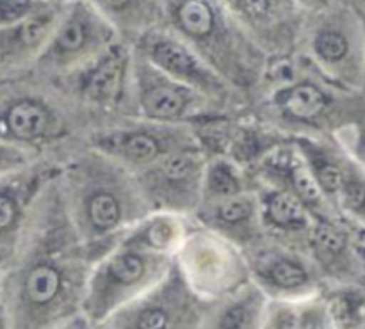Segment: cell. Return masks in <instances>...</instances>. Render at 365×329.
<instances>
[{"label": "cell", "instance_id": "24", "mask_svg": "<svg viewBox=\"0 0 365 329\" xmlns=\"http://www.w3.org/2000/svg\"><path fill=\"white\" fill-rule=\"evenodd\" d=\"M29 0H0V14L6 20L20 18L27 11Z\"/></svg>", "mask_w": 365, "mask_h": 329}, {"label": "cell", "instance_id": "17", "mask_svg": "<svg viewBox=\"0 0 365 329\" xmlns=\"http://www.w3.org/2000/svg\"><path fill=\"white\" fill-rule=\"evenodd\" d=\"M127 152L138 160H148L157 153V142L148 135H132L127 142Z\"/></svg>", "mask_w": 365, "mask_h": 329}, {"label": "cell", "instance_id": "7", "mask_svg": "<svg viewBox=\"0 0 365 329\" xmlns=\"http://www.w3.org/2000/svg\"><path fill=\"white\" fill-rule=\"evenodd\" d=\"M153 57L160 66L177 75H189L195 70V61L191 59V56L173 43H163L157 46L153 50Z\"/></svg>", "mask_w": 365, "mask_h": 329}, {"label": "cell", "instance_id": "11", "mask_svg": "<svg viewBox=\"0 0 365 329\" xmlns=\"http://www.w3.org/2000/svg\"><path fill=\"white\" fill-rule=\"evenodd\" d=\"M89 216L95 226L113 228L120 221V207L110 194H98L89 203Z\"/></svg>", "mask_w": 365, "mask_h": 329}, {"label": "cell", "instance_id": "26", "mask_svg": "<svg viewBox=\"0 0 365 329\" xmlns=\"http://www.w3.org/2000/svg\"><path fill=\"white\" fill-rule=\"evenodd\" d=\"M14 216H16L14 203L9 198H6V196H0V231L6 230L13 223Z\"/></svg>", "mask_w": 365, "mask_h": 329}, {"label": "cell", "instance_id": "5", "mask_svg": "<svg viewBox=\"0 0 365 329\" xmlns=\"http://www.w3.org/2000/svg\"><path fill=\"white\" fill-rule=\"evenodd\" d=\"M257 317H259V312H257L255 301L241 299L237 303H232L220 313L214 329H253L257 324Z\"/></svg>", "mask_w": 365, "mask_h": 329}, {"label": "cell", "instance_id": "9", "mask_svg": "<svg viewBox=\"0 0 365 329\" xmlns=\"http://www.w3.org/2000/svg\"><path fill=\"white\" fill-rule=\"evenodd\" d=\"M269 216L274 223L282 224V226H296V224H303L305 221L303 207L289 194H278L271 199Z\"/></svg>", "mask_w": 365, "mask_h": 329}, {"label": "cell", "instance_id": "2", "mask_svg": "<svg viewBox=\"0 0 365 329\" xmlns=\"http://www.w3.org/2000/svg\"><path fill=\"white\" fill-rule=\"evenodd\" d=\"M9 130L18 137H34L41 134L46 125V114L39 105L24 102L14 105L7 116Z\"/></svg>", "mask_w": 365, "mask_h": 329}, {"label": "cell", "instance_id": "8", "mask_svg": "<svg viewBox=\"0 0 365 329\" xmlns=\"http://www.w3.org/2000/svg\"><path fill=\"white\" fill-rule=\"evenodd\" d=\"M145 105L152 116L170 118L180 113L182 105H184V98L170 88H157L146 96Z\"/></svg>", "mask_w": 365, "mask_h": 329}, {"label": "cell", "instance_id": "6", "mask_svg": "<svg viewBox=\"0 0 365 329\" xmlns=\"http://www.w3.org/2000/svg\"><path fill=\"white\" fill-rule=\"evenodd\" d=\"M178 16L185 31L195 36H205L212 28V11L203 0H187L180 7Z\"/></svg>", "mask_w": 365, "mask_h": 329}, {"label": "cell", "instance_id": "13", "mask_svg": "<svg viewBox=\"0 0 365 329\" xmlns=\"http://www.w3.org/2000/svg\"><path fill=\"white\" fill-rule=\"evenodd\" d=\"M120 63L118 61H107L103 63L98 70L93 73V77L89 78V91L91 95L102 96L110 95L114 91L118 84V78H120Z\"/></svg>", "mask_w": 365, "mask_h": 329}, {"label": "cell", "instance_id": "4", "mask_svg": "<svg viewBox=\"0 0 365 329\" xmlns=\"http://www.w3.org/2000/svg\"><path fill=\"white\" fill-rule=\"evenodd\" d=\"M284 103L289 113L294 114V116L312 118L323 109L324 98L319 89H316L314 85L303 84L292 89L287 98L284 100Z\"/></svg>", "mask_w": 365, "mask_h": 329}, {"label": "cell", "instance_id": "12", "mask_svg": "<svg viewBox=\"0 0 365 329\" xmlns=\"http://www.w3.org/2000/svg\"><path fill=\"white\" fill-rule=\"evenodd\" d=\"M269 278L278 288H285V291L303 287L309 280L303 267H299L298 263L287 262V260L274 263L269 271Z\"/></svg>", "mask_w": 365, "mask_h": 329}, {"label": "cell", "instance_id": "14", "mask_svg": "<svg viewBox=\"0 0 365 329\" xmlns=\"http://www.w3.org/2000/svg\"><path fill=\"white\" fill-rule=\"evenodd\" d=\"M135 329H171V315L163 306H146L132 317Z\"/></svg>", "mask_w": 365, "mask_h": 329}, {"label": "cell", "instance_id": "1", "mask_svg": "<svg viewBox=\"0 0 365 329\" xmlns=\"http://www.w3.org/2000/svg\"><path fill=\"white\" fill-rule=\"evenodd\" d=\"M63 288L61 274L50 266H38L25 280V298L32 308L43 310L52 306Z\"/></svg>", "mask_w": 365, "mask_h": 329}, {"label": "cell", "instance_id": "30", "mask_svg": "<svg viewBox=\"0 0 365 329\" xmlns=\"http://www.w3.org/2000/svg\"><path fill=\"white\" fill-rule=\"evenodd\" d=\"M0 329H4V326H2V323H0Z\"/></svg>", "mask_w": 365, "mask_h": 329}, {"label": "cell", "instance_id": "16", "mask_svg": "<svg viewBox=\"0 0 365 329\" xmlns=\"http://www.w3.org/2000/svg\"><path fill=\"white\" fill-rule=\"evenodd\" d=\"M316 242L327 255H337L344 246V239L335 228L323 224L316 231Z\"/></svg>", "mask_w": 365, "mask_h": 329}, {"label": "cell", "instance_id": "28", "mask_svg": "<svg viewBox=\"0 0 365 329\" xmlns=\"http://www.w3.org/2000/svg\"><path fill=\"white\" fill-rule=\"evenodd\" d=\"M348 198H349V202H351V205H355V207L362 205V198H364L362 187H360V185H355V187L349 189Z\"/></svg>", "mask_w": 365, "mask_h": 329}, {"label": "cell", "instance_id": "20", "mask_svg": "<svg viewBox=\"0 0 365 329\" xmlns=\"http://www.w3.org/2000/svg\"><path fill=\"white\" fill-rule=\"evenodd\" d=\"M246 216H248V205L245 202H237V199L227 202L220 209V217L227 223H237Z\"/></svg>", "mask_w": 365, "mask_h": 329}, {"label": "cell", "instance_id": "21", "mask_svg": "<svg viewBox=\"0 0 365 329\" xmlns=\"http://www.w3.org/2000/svg\"><path fill=\"white\" fill-rule=\"evenodd\" d=\"M294 184H296V189H298L299 194H302L303 198L316 199L317 196H319V187H317V184L314 182V178L310 177L307 171H303V169L296 171Z\"/></svg>", "mask_w": 365, "mask_h": 329}, {"label": "cell", "instance_id": "29", "mask_svg": "<svg viewBox=\"0 0 365 329\" xmlns=\"http://www.w3.org/2000/svg\"><path fill=\"white\" fill-rule=\"evenodd\" d=\"M103 2H106L107 6H110V7H121V6H125L128 0H103Z\"/></svg>", "mask_w": 365, "mask_h": 329}, {"label": "cell", "instance_id": "3", "mask_svg": "<svg viewBox=\"0 0 365 329\" xmlns=\"http://www.w3.org/2000/svg\"><path fill=\"white\" fill-rule=\"evenodd\" d=\"M330 319L335 329H362L364 299L360 296H341L330 303Z\"/></svg>", "mask_w": 365, "mask_h": 329}, {"label": "cell", "instance_id": "22", "mask_svg": "<svg viewBox=\"0 0 365 329\" xmlns=\"http://www.w3.org/2000/svg\"><path fill=\"white\" fill-rule=\"evenodd\" d=\"M212 185L214 191L225 192V194H230V192L237 191V184H235L234 177L228 173L227 167H216L212 171Z\"/></svg>", "mask_w": 365, "mask_h": 329}, {"label": "cell", "instance_id": "27", "mask_svg": "<svg viewBox=\"0 0 365 329\" xmlns=\"http://www.w3.org/2000/svg\"><path fill=\"white\" fill-rule=\"evenodd\" d=\"M241 4L252 14H262L267 9V0H241Z\"/></svg>", "mask_w": 365, "mask_h": 329}, {"label": "cell", "instance_id": "23", "mask_svg": "<svg viewBox=\"0 0 365 329\" xmlns=\"http://www.w3.org/2000/svg\"><path fill=\"white\" fill-rule=\"evenodd\" d=\"M45 28L46 25L43 20H29L20 31L21 41H25L27 45H34V43L39 41V38L45 34Z\"/></svg>", "mask_w": 365, "mask_h": 329}, {"label": "cell", "instance_id": "15", "mask_svg": "<svg viewBox=\"0 0 365 329\" xmlns=\"http://www.w3.org/2000/svg\"><path fill=\"white\" fill-rule=\"evenodd\" d=\"M316 48L323 57L335 61L344 56L346 50H348V43L337 32H323V34L317 36Z\"/></svg>", "mask_w": 365, "mask_h": 329}, {"label": "cell", "instance_id": "10", "mask_svg": "<svg viewBox=\"0 0 365 329\" xmlns=\"http://www.w3.org/2000/svg\"><path fill=\"white\" fill-rule=\"evenodd\" d=\"M143 273H145V263L139 256L123 255L110 263L109 278L113 283L120 285V287H128L141 280Z\"/></svg>", "mask_w": 365, "mask_h": 329}, {"label": "cell", "instance_id": "19", "mask_svg": "<svg viewBox=\"0 0 365 329\" xmlns=\"http://www.w3.org/2000/svg\"><path fill=\"white\" fill-rule=\"evenodd\" d=\"M163 169L168 178H171V180H180V178L187 177L189 171H191V160L187 157H173V159H170L164 164Z\"/></svg>", "mask_w": 365, "mask_h": 329}, {"label": "cell", "instance_id": "25", "mask_svg": "<svg viewBox=\"0 0 365 329\" xmlns=\"http://www.w3.org/2000/svg\"><path fill=\"white\" fill-rule=\"evenodd\" d=\"M319 180H321V184H323V187L327 189V191L334 192V191H337L339 187H341L342 174H341V171H339L335 166H324L323 169H321V173H319Z\"/></svg>", "mask_w": 365, "mask_h": 329}, {"label": "cell", "instance_id": "18", "mask_svg": "<svg viewBox=\"0 0 365 329\" xmlns=\"http://www.w3.org/2000/svg\"><path fill=\"white\" fill-rule=\"evenodd\" d=\"M84 27L77 21H71L64 27V31L59 36V45L64 50H75L84 43Z\"/></svg>", "mask_w": 365, "mask_h": 329}]
</instances>
